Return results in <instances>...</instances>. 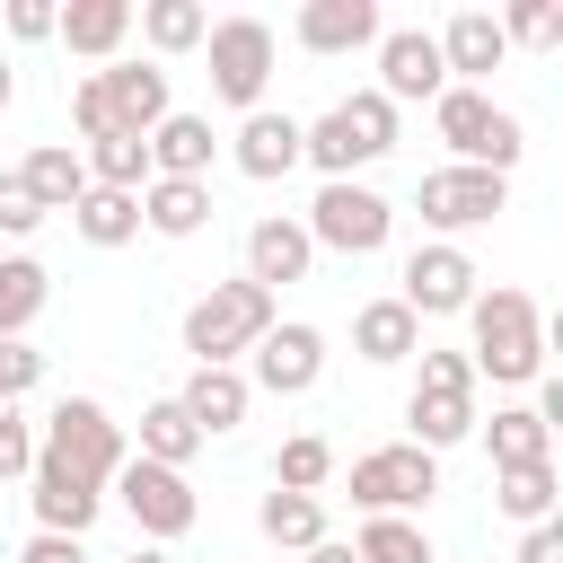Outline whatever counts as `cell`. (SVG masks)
Returning <instances> with one entry per match:
<instances>
[{
  "label": "cell",
  "instance_id": "15",
  "mask_svg": "<svg viewBox=\"0 0 563 563\" xmlns=\"http://www.w3.org/2000/svg\"><path fill=\"white\" fill-rule=\"evenodd\" d=\"M317 378H325V334H317V325L290 317V325H273V334L255 343V378H246V387H264V396H308Z\"/></svg>",
  "mask_w": 563,
  "mask_h": 563
},
{
  "label": "cell",
  "instance_id": "29",
  "mask_svg": "<svg viewBox=\"0 0 563 563\" xmlns=\"http://www.w3.org/2000/svg\"><path fill=\"white\" fill-rule=\"evenodd\" d=\"M70 229H79L88 246H132V238H141V194H106V185H88V194L70 202Z\"/></svg>",
  "mask_w": 563,
  "mask_h": 563
},
{
  "label": "cell",
  "instance_id": "32",
  "mask_svg": "<svg viewBox=\"0 0 563 563\" xmlns=\"http://www.w3.org/2000/svg\"><path fill=\"white\" fill-rule=\"evenodd\" d=\"M255 519H264V537H273V545H290V554L325 545V501H317V493H264V501H255Z\"/></svg>",
  "mask_w": 563,
  "mask_h": 563
},
{
  "label": "cell",
  "instance_id": "26",
  "mask_svg": "<svg viewBox=\"0 0 563 563\" xmlns=\"http://www.w3.org/2000/svg\"><path fill=\"white\" fill-rule=\"evenodd\" d=\"M484 431V449H493V475H510V466H545L554 457V431L528 413V405H501L493 422H475Z\"/></svg>",
  "mask_w": 563,
  "mask_h": 563
},
{
  "label": "cell",
  "instance_id": "34",
  "mask_svg": "<svg viewBox=\"0 0 563 563\" xmlns=\"http://www.w3.org/2000/svg\"><path fill=\"white\" fill-rule=\"evenodd\" d=\"M141 18V35H150V53H194L202 35H211V9L202 0H150V9H132Z\"/></svg>",
  "mask_w": 563,
  "mask_h": 563
},
{
  "label": "cell",
  "instance_id": "31",
  "mask_svg": "<svg viewBox=\"0 0 563 563\" xmlns=\"http://www.w3.org/2000/svg\"><path fill=\"white\" fill-rule=\"evenodd\" d=\"M88 185H106V194H141L150 185V141L141 132H106V141H88Z\"/></svg>",
  "mask_w": 563,
  "mask_h": 563
},
{
  "label": "cell",
  "instance_id": "39",
  "mask_svg": "<svg viewBox=\"0 0 563 563\" xmlns=\"http://www.w3.org/2000/svg\"><path fill=\"white\" fill-rule=\"evenodd\" d=\"M35 378H44V352H35L26 334H18V343H0V405H18Z\"/></svg>",
  "mask_w": 563,
  "mask_h": 563
},
{
  "label": "cell",
  "instance_id": "1",
  "mask_svg": "<svg viewBox=\"0 0 563 563\" xmlns=\"http://www.w3.org/2000/svg\"><path fill=\"white\" fill-rule=\"evenodd\" d=\"M466 317H475V378H493V387H528V378H545V317H537V299L528 290H475L466 299Z\"/></svg>",
  "mask_w": 563,
  "mask_h": 563
},
{
  "label": "cell",
  "instance_id": "8",
  "mask_svg": "<svg viewBox=\"0 0 563 563\" xmlns=\"http://www.w3.org/2000/svg\"><path fill=\"white\" fill-rule=\"evenodd\" d=\"M308 246H334V255H378L387 246V229H396V202L378 194V185H361V176H343V185H317V202H308Z\"/></svg>",
  "mask_w": 563,
  "mask_h": 563
},
{
  "label": "cell",
  "instance_id": "11",
  "mask_svg": "<svg viewBox=\"0 0 563 563\" xmlns=\"http://www.w3.org/2000/svg\"><path fill=\"white\" fill-rule=\"evenodd\" d=\"M493 211H510V176L493 167H431L422 176V220L457 246V229H484Z\"/></svg>",
  "mask_w": 563,
  "mask_h": 563
},
{
  "label": "cell",
  "instance_id": "44",
  "mask_svg": "<svg viewBox=\"0 0 563 563\" xmlns=\"http://www.w3.org/2000/svg\"><path fill=\"white\" fill-rule=\"evenodd\" d=\"M18 563H88V545H79V537H44V528H35Z\"/></svg>",
  "mask_w": 563,
  "mask_h": 563
},
{
  "label": "cell",
  "instance_id": "10",
  "mask_svg": "<svg viewBox=\"0 0 563 563\" xmlns=\"http://www.w3.org/2000/svg\"><path fill=\"white\" fill-rule=\"evenodd\" d=\"M114 501L132 510V528H141L150 545H167V537H185V528L202 519V493H194L176 466H150V457H123V466H114Z\"/></svg>",
  "mask_w": 563,
  "mask_h": 563
},
{
  "label": "cell",
  "instance_id": "14",
  "mask_svg": "<svg viewBox=\"0 0 563 563\" xmlns=\"http://www.w3.org/2000/svg\"><path fill=\"white\" fill-rule=\"evenodd\" d=\"M290 35H299V53L343 62V53H369V44L387 35V18H378V0H308V9L290 18Z\"/></svg>",
  "mask_w": 563,
  "mask_h": 563
},
{
  "label": "cell",
  "instance_id": "41",
  "mask_svg": "<svg viewBox=\"0 0 563 563\" xmlns=\"http://www.w3.org/2000/svg\"><path fill=\"white\" fill-rule=\"evenodd\" d=\"M70 123H79L88 141H106V132H114V114H106V88H97V70H88V79L70 88Z\"/></svg>",
  "mask_w": 563,
  "mask_h": 563
},
{
  "label": "cell",
  "instance_id": "37",
  "mask_svg": "<svg viewBox=\"0 0 563 563\" xmlns=\"http://www.w3.org/2000/svg\"><path fill=\"white\" fill-rule=\"evenodd\" d=\"M501 44H563V9L554 0H510L501 9Z\"/></svg>",
  "mask_w": 563,
  "mask_h": 563
},
{
  "label": "cell",
  "instance_id": "40",
  "mask_svg": "<svg viewBox=\"0 0 563 563\" xmlns=\"http://www.w3.org/2000/svg\"><path fill=\"white\" fill-rule=\"evenodd\" d=\"M26 466H35V431H26V413L9 405V413H0V484L26 475Z\"/></svg>",
  "mask_w": 563,
  "mask_h": 563
},
{
  "label": "cell",
  "instance_id": "16",
  "mask_svg": "<svg viewBox=\"0 0 563 563\" xmlns=\"http://www.w3.org/2000/svg\"><path fill=\"white\" fill-rule=\"evenodd\" d=\"M26 484H35L26 501H35V528H44V537H88L97 510H106V484H88V475H70V466H53V457H35Z\"/></svg>",
  "mask_w": 563,
  "mask_h": 563
},
{
  "label": "cell",
  "instance_id": "33",
  "mask_svg": "<svg viewBox=\"0 0 563 563\" xmlns=\"http://www.w3.org/2000/svg\"><path fill=\"white\" fill-rule=\"evenodd\" d=\"M493 501H501L519 528L554 519V501H563V475H554V457H545V466H510V475H493Z\"/></svg>",
  "mask_w": 563,
  "mask_h": 563
},
{
  "label": "cell",
  "instance_id": "4",
  "mask_svg": "<svg viewBox=\"0 0 563 563\" xmlns=\"http://www.w3.org/2000/svg\"><path fill=\"white\" fill-rule=\"evenodd\" d=\"M413 396H405V422H413V449H457L475 440V361L466 352H413Z\"/></svg>",
  "mask_w": 563,
  "mask_h": 563
},
{
  "label": "cell",
  "instance_id": "30",
  "mask_svg": "<svg viewBox=\"0 0 563 563\" xmlns=\"http://www.w3.org/2000/svg\"><path fill=\"white\" fill-rule=\"evenodd\" d=\"M194 449H202V431L185 422V405H176V396L141 405V449H132V457H150V466H176V475H185V466H194Z\"/></svg>",
  "mask_w": 563,
  "mask_h": 563
},
{
  "label": "cell",
  "instance_id": "28",
  "mask_svg": "<svg viewBox=\"0 0 563 563\" xmlns=\"http://www.w3.org/2000/svg\"><path fill=\"white\" fill-rule=\"evenodd\" d=\"M44 299H53V273L35 255H0V343H18L44 317Z\"/></svg>",
  "mask_w": 563,
  "mask_h": 563
},
{
  "label": "cell",
  "instance_id": "2",
  "mask_svg": "<svg viewBox=\"0 0 563 563\" xmlns=\"http://www.w3.org/2000/svg\"><path fill=\"white\" fill-rule=\"evenodd\" d=\"M273 325H282L273 317V290L238 273V282H211L185 308V352H194V369H238V352H255Z\"/></svg>",
  "mask_w": 563,
  "mask_h": 563
},
{
  "label": "cell",
  "instance_id": "25",
  "mask_svg": "<svg viewBox=\"0 0 563 563\" xmlns=\"http://www.w3.org/2000/svg\"><path fill=\"white\" fill-rule=\"evenodd\" d=\"M202 220H211V185H185V176H150V185H141V229L194 238Z\"/></svg>",
  "mask_w": 563,
  "mask_h": 563
},
{
  "label": "cell",
  "instance_id": "46",
  "mask_svg": "<svg viewBox=\"0 0 563 563\" xmlns=\"http://www.w3.org/2000/svg\"><path fill=\"white\" fill-rule=\"evenodd\" d=\"M9 97H18V70H9V53H0V114H9Z\"/></svg>",
  "mask_w": 563,
  "mask_h": 563
},
{
  "label": "cell",
  "instance_id": "19",
  "mask_svg": "<svg viewBox=\"0 0 563 563\" xmlns=\"http://www.w3.org/2000/svg\"><path fill=\"white\" fill-rule=\"evenodd\" d=\"M229 158H238V176H255V185L290 176V167H299V114H273V106H255V114L229 132Z\"/></svg>",
  "mask_w": 563,
  "mask_h": 563
},
{
  "label": "cell",
  "instance_id": "18",
  "mask_svg": "<svg viewBox=\"0 0 563 563\" xmlns=\"http://www.w3.org/2000/svg\"><path fill=\"white\" fill-rule=\"evenodd\" d=\"M431 44H440L449 88H475L484 70H501V62H510V44H501V18H493V9H457V18H449Z\"/></svg>",
  "mask_w": 563,
  "mask_h": 563
},
{
  "label": "cell",
  "instance_id": "6",
  "mask_svg": "<svg viewBox=\"0 0 563 563\" xmlns=\"http://www.w3.org/2000/svg\"><path fill=\"white\" fill-rule=\"evenodd\" d=\"M35 457H53V466H70V475H88V484H114V466H123L132 449H123V422H114L97 396H62V405L44 413V431H35Z\"/></svg>",
  "mask_w": 563,
  "mask_h": 563
},
{
  "label": "cell",
  "instance_id": "35",
  "mask_svg": "<svg viewBox=\"0 0 563 563\" xmlns=\"http://www.w3.org/2000/svg\"><path fill=\"white\" fill-rule=\"evenodd\" d=\"M352 554H361V563H440L413 519H369V528L352 537Z\"/></svg>",
  "mask_w": 563,
  "mask_h": 563
},
{
  "label": "cell",
  "instance_id": "42",
  "mask_svg": "<svg viewBox=\"0 0 563 563\" xmlns=\"http://www.w3.org/2000/svg\"><path fill=\"white\" fill-rule=\"evenodd\" d=\"M53 18H62L53 0H9V35H18V44H44V35H53Z\"/></svg>",
  "mask_w": 563,
  "mask_h": 563
},
{
  "label": "cell",
  "instance_id": "13",
  "mask_svg": "<svg viewBox=\"0 0 563 563\" xmlns=\"http://www.w3.org/2000/svg\"><path fill=\"white\" fill-rule=\"evenodd\" d=\"M369 53H378V97H387V106H431V97L449 88L431 26H387Z\"/></svg>",
  "mask_w": 563,
  "mask_h": 563
},
{
  "label": "cell",
  "instance_id": "38",
  "mask_svg": "<svg viewBox=\"0 0 563 563\" xmlns=\"http://www.w3.org/2000/svg\"><path fill=\"white\" fill-rule=\"evenodd\" d=\"M44 229V211H35V194L18 185V167H0V238H35Z\"/></svg>",
  "mask_w": 563,
  "mask_h": 563
},
{
  "label": "cell",
  "instance_id": "20",
  "mask_svg": "<svg viewBox=\"0 0 563 563\" xmlns=\"http://www.w3.org/2000/svg\"><path fill=\"white\" fill-rule=\"evenodd\" d=\"M308 264H317V246H308V229L290 211H273V220L246 229V282L282 290V282H308Z\"/></svg>",
  "mask_w": 563,
  "mask_h": 563
},
{
  "label": "cell",
  "instance_id": "36",
  "mask_svg": "<svg viewBox=\"0 0 563 563\" xmlns=\"http://www.w3.org/2000/svg\"><path fill=\"white\" fill-rule=\"evenodd\" d=\"M334 475V449L317 440V431H299V440H282V457H273V493H317Z\"/></svg>",
  "mask_w": 563,
  "mask_h": 563
},
{
  "label": "cell",
  "instance_id": "24",
  "mask_svg": "<svg viewBox=\"0 0 563 563\" xmlns=\"http://www.w3.org/2000/svg\"><path fill=\"white\" fill-rule=\"evenodd\" d=\"M53 35L79 53V62H114V44L132 35V0H70L53 18Z\"/></svg>",
  "mask_w": 563,
  "mask_h": 563
},
{
  "label": "cell",
  "instance_id": "47",
  "mask_svg": "<svg viewBox=\"0 0 563 563\" xmlns=\"http://www.w3.org/2000/svg\"><path fill=\"white\" fill-rule=\"evenodd\" d=\"M123 563H167V554H158V545H132V554H123Z\"/></svg>",
  "mask_w": 563,
  "mask_h": 563
},
{
  "label": "cell",
  "instance_id": "27",
  "mask_svg": "<svg viewBox=\"0 0 563 563\" xmlns=\"http://www.w3.org/2000/svg\"><path fill=\"white\" fill-rule=\"evenodd\" d=\"M18 185L35 194V211H70V202L88 194V167H79V150H70V141H44V150L18 167Z\"/></svg>",
  "mask_w": 563,
  "mask_h": 563
},
{
  "label": "cell",
  "instance_id": "43",
  "mask_svg": "<svg viewBox=\"0 0 563 563\" xmlns=\"http://www.w3.org/2000/svg\"><path fill=\"white\" fill-rule=\"evenodd\" d=\"M519 563H563V519H537L519 537Z\"/></svg>",
  "mask_w": 563,
  "mask_h": 563
},
{
  "label": "cell",
  "instance_id": "17",
  "mask_svg": "<svg viewBox=\"0 0 563 563\" xmlns=\"http://www.w3.org/2000/svg\"><path fill=\"white\" fill-rule=\"evenodd\" d=\"M97 88H106V114H114V132H158L167 114H176V97H167V70L158 62H106L97 70Z\"/></svg>",
  "mask_w": 563,
  "mask_h": 563
},
{
  "label": "cell",
  "instance_id": "21",
  "mask_svg": "<svg viewBox=\"0 0 563 563\" xmlns=\"http://www.w3.org/2000/svg\"><path fill=\"white\" fill-rule=\"evenodd\" d=\"M211 158H220V132H211V114H167V123L150 132V176L211 185Z\"/></svg>",
  "mask_w": 563,
  "mask_h": 563
},
{
  "label": "cell",
  "instance_id": "3",
  "mask_svg": "<svg viewBox=\"0 0 563 563\" xmlns=\"http://www.w3.org/2000/svg\"><path fill=\"white\" fill-rule=\"evenodd\" d=\"M387 150H396V106H387L378 88H352L343 106H325L317 123H299V158L325 167V185H343L352 167H369V158H387Z\"/></svg>",
  "mask_w": 563,
  "mask_h": 563
},
{
  "label": "cell",
  "instance_id": "5",
  "mask_svg": "<svg viewBox=\"0 0 563 563\" xmlns=\"http://www.w3.org/2000/svg\"><path fill=\"white\" fill-rule=\"evenodd\" d=\"M431 123H440V141H449V167H493V176H510L519 167V114L510 106H493L484 88H440L431 97Z\"/></svg>",
  "mask_w": 563,
  "mask_h": 563
},
{
  "label": "cell",
  "instance_id": "45",
  "mask_svg": "<svg viewBox=\"0 0 563 563\" xmlns=\"http://www.w3.org/2000/svg\"><path fill=\"white\" fill-rule=\"evenodd\" d=\"M308 563H361V554H352L343 537H325V545H308Z\"/></svg>",
  "mask_w": 563,
  "mask_h": 563
},
{
  "label": "cell",
  "instance_id": "22",
  "mask_svg": "<svg viewBox=\"0 0 563 563\" xmlns=\"http://www.w3.org/2000/svg\"><path fill=\"white\" fill-rule=\"evenodd\" d=\"M176 405H185V422H194L202 440H220V431H238V422H246L255 387H246V369H194V378L176 387Z\"/></svg>",
  "mask_w": 563,
  "mask_h": 563
},
{
  "label": "cell",
  "instance_id": "23",
  "mask_svg": "<svg viewBox=\"0 0 563 563\" xmlns=\"http://www.w3.org/2000/svg\"><path fill=\"white\" fill-rule=\"evenodd\" d=\"M352 352H361L369 369H396V361L422 352V317H413L405 299H369V308L352 317Z\"/></svg>",
  "mask_w": 563,
  "mask_h": 563
},
{
  "label": "cell",
  "instance_id": "12",
  "mask_svg": "<svg viewBox=\"0 0 563 563\" xmlns=\"http://www.w3.org/2000/svg\"><path fill=\"white\" fill-rule=\"evenodd\" d=\"M475 282H484V273H475V255H466V246H449V238H431V246H413V255H405V290H396V299H405L413 317H457V308L475 299Z\"/></svg>",
  "mask_w": 563,
  "mask_h": 563
},
{
  "label": "cell",
  "instance_id": "9",
  "mask_svg": "<svg viewBox=\"0 0 563 563\" xmlns=\"http://www.w3.org/2000/svg\"><path fill=\"white\" fill-rule=\"evenodd\" d=\"M431 493H440V457L413 449V440H387V449L352 457V501H361L369 519H405V510H422Z\"/></svg>",
  "mask_w": 563,
  "mask_h": 563
},
{
  "label": "cell",
  "instance_id": "7",
  "mask_svg": "<svg viewBox=\"0 0 563 563\" xmlns=\"http://www.w3.org/2000/svg\"><path fill=\"white\" fill-rule=\"evenodd\" d=\"M202 53H211V97L238 106V114H255L264 88H273V62H282L273 26H264V18H211Z\"/></svg>",
  "mask_w": 563,
  "mask_h": 563
}]
</instances>
